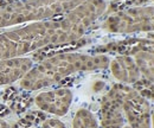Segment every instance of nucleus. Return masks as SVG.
Returning <instances> with one entry per match:
<instances>
[{
	"instance_id": "3",
	"label": "nucleus",
	"mask_w": 154,
	"mask_h": 128,
	"mask_svg": "<svg viewBox=\"0 0 154 128\" xmlns=\"http://www.w3.org/2000/svg\"><path fill=\"white\" fill-rule=\"evenodd\" d=\"M85 0H24L0 8V27L66 14Z\"/></svg>"
},
{
	"instance_id": "7",
	"label": "nucleus",
	"mask_w": 154,
	"mask_h": 128,
	"mask_svg": "<svg viewBox=\"0 0 154 128\" xmlns=\"http://www.w3.org/2000/svg\"><path fill=\"white\" fill-rule=\"evenodd\" d=\"M74 94L69 88H57L49 92H39L35 97V103L44 113L56 116H64L72 103Z\"/></svg>"
},
{
	"instance_id": "1",
	"label": "nucleus",
	"mask_w": 154,
	"mask_h": 128,
	"mask_svg": "<svg viewBox=\"0 0 154 128\" xmlns=\"http://www.w3.org/2000/svg\"><path fill=\"white\" fill-rule=\"evenodd\" d=\"M107 11L104 0H85L64 17L42 20L0 33V61L24 57L46 46L72 43Z\"/></svg>"
},
{
	"instance_id": "16",
	"label": "nucleus",
	"mask_w": 154,
	"mask_h": 128,
	"mask_svg": "<svg viewBox=\"0 0 154 128\" xmlns=\"http://www.w3.org/2000/svg\"><path fill=\"white\" fill-rule=\"evenodd\" d=\"M27 128H36V127H27Z\"/></svg>"
},
{
	"instance_id": "13",
	"label": "nucleus",
	"mask_w": 154,
	"mask_h": 128,
	"mask_svg": "<svg viewBox=\"0 0 154 128\" xmlns=\"http://www.w3.org/2000/svg\"><path fill=\"white\" fill-rule=\"evenodd\" d=\"M18 1H24V0H0V8H1V7H5V6H7V5L18 2Z\"/></svg>"
},
{
	"instance_id": "4",
	"label": "nucleus",
	"mask_w": 154,
	"mask_h": 128,
	"mask_svg": "<svg viewBox=\"0 0 154 128\" xmlns=\"http://www.w3.org/2000/svg\"><path fill=\"white\" fill-rule=\"evenodd\" d=\"M102 29L113 33L148 32L153 30V6H136L108 16Z\"/></svg>"
},
{
	"instance_id": "8",
	"label": "nucleus",
	"mask_w": 154,
	"mask_h": 128,
	"mask_svg": "<svg viewBox=\"0 0 154 128\" xmlns=\"http://www.w3.org/2000/svg\"><path fill=\"white\" fill-rule=\"evenodd\" d=\"M33 65V59L29 57H16L0 61V86H7L20 81Z\"/></svg>"
},
{
	"instance_id": "14",
	"label": "nucleus",
	"mask_w": 154,
	"mask_h": 128,
	"mask_svg": "<svg viewBox=\"0 0 154 128\" xmlns=\"http://www.w3.org/2000/svg\"><path fill=\"white\" fill-rule=\"evenodd\" d=\"M0 128H11V126H10L8 122H6L5 120L0 119Z\"/></svg>"
},
{
	"instance_id": "12",
	"label": "nucleus",
	"mask_w": 154,
	"mask_h": 128,
	"mask_svg": "<svg viewBox=\"0 0 154 128\" xmlns=\"http://www.w3.org/2000/svg\"><path fill=\"white\" fill-rule=\"evenodd\" d=\"M42 128H66V126L58 119H45L42 123Z\"/></svg>"
},
{
	"instance_id": "2",
	"label": "nucleus",
	"mask_w": 154,
	"mask_h": 128,
	"mask_svg": "<svg viewBox=\"0 0 154 128\" xmlns=\"http://www.w3.org/2000/svg\"><path fill=\"white\" fill-rule=\"evenodd\" d=\"M107 55H87L81 52H62L43 59L20 80V87L35 92L52 86L60 80L82 71H93L109 67Z\"/></svg>"
},
{
	"instance_id": "9",
	"label": "nucleus",
	"mask_w": 154,
	"mask_h": 128,
	"mask_svg": "<svg viewBox=\"0 0 154 128\" xmlns=\"http://www.w3.org/2000/svg\"><path fill=\"white\" fill-rule=\"evenodd\" d=\"M113 76L120 83L133 86L141 78V73L135 64L133 57L129 55H119L110 61L109 67Z\"/></svg>"
},
{
	"instance_id": "10",
	"label": "nucleus",
	"mask_w": 154,
	"mask_h": 128,
	"mask_svg": "<svg viewBox=\"0 0 154 128\" xmlns=\"http://www.w3.org/2000/svg\"><path fill=\"white\" fill-rule=\"evenodd\" d=\"M141 77L153 81V50H141L132 56Z\"/></svg>"
},
{
	"instance_id": "5",
	"label": "nucleus",
	"mask_w": 154,
	"mask_h": 128,
	"mask_svg": "<svg viewBox=\"0 0 154 128\" xmlns=\"http://www.w3.org/2000/svg\"><path fill=\"white\" fill-rule=\"evenodd\" d=\"M132 87L115 83L107 92L101 100L100 120L102 128H123L125 127V115H123V101L127 95L132 92Z\"/></svg>"
},
{
	"instance_id": "15",
	"label": "nucleus",
	"mask_w": 154,
	"mask_h": 128,
	"mask_svg": "<svg viewBox=\"0 0 154 128\" xmlns=\"http://www.w3.org/2000/svg\"><path fill=\"white\" fill-rule=\"evenodd\" d=\"M123 128H131V127H129V126H125Z\"/></svg>"
},
{
	"instance_id": "11",
	"label": "nucleus",
	"mask_w": 154,
	"mask_h": 128,
	"mask_svg": "<svg viewBox=\"0 0 154 128\" xmlns=\"http://www.w3.org/2000/svg\"><path fill=\"white\" fill-rule=\"evenodd\" d=\"M72 128H101L95 115L90 110L78 109L72 120Z\"/></svg>"
},
{
	"instance_id": "6",
	"label": "nucleus",
	"mask_w": 154,
	"mask_h": 128,
	"mask_svg": "<svg viewBox=\"0 0 154 128\" xmlns=\"http://www.w3.org/2000/svg\"><path fill=\"white\" fill-rule=\"evenodd\" d=\"M123 115L131 128H152L151 101L132 89L123 101Z\"/></svg>"
}]
</instances>
